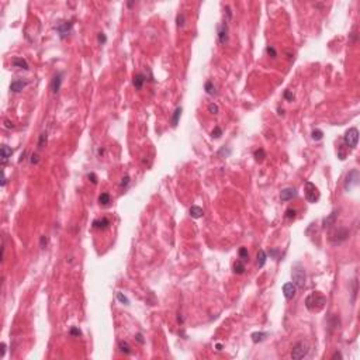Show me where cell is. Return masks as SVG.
<instances>
[{"label": "cell", "instance_id": "obj_51", "mask_svg": "<svg viewBox=\"0 0 360 360\" xmlns=\"http://www.w3.org/2000/svg\"><path fill=\"white\" fill-rule=\"evenodd\" d=\"M6 183H7V179H6V175L3 173V182H2V186L4 187V186H6Z\"/></svg>", "mask_w": 360, "mask_h": 360}, {"label": "cell", "instance_id": "obj_23", "mask_svg": "<svg viewBox=\"0 0 360 360\" xmlns=\"http://www.w3.org/2000/svg\"><path fill=\"white\" fill-rule=\"evenodd\" d=\"M245 272V262L242 260H236L234 263V273L235 274H242Z\"/></svg>", "mask_w": 360, "mask_h": 360}, {"label": "cell", "instance_id": "obj_42", "mask_svg": "<svg viewBox=\"0 0 360 360\" xmlns=\"http://www.w3.org/2000/svg\"><path fill=\"white\" fill-rule=\"evenodd\" d=\"M97 40H99V42H100V44H104L106 41H107V37H106V35L103 34V32H100V34L97 35Z\"/></svg>", "mask_w": 360, "mask_h": 360}, {"label": "cell", "instance_id": "obj_15", "mask_svg": "<svg viewBox=\"0 0 360 360\" xmlns=\"http://www.w3.org/2000/svg\"><path fill=\"white\" fill-rule=\"evenodd\" d=\"M0 153H2V163L6 165L7 160H9V158L13 155V149L10 146H7V145H2V150H0Z\"/></svg>", "mask_w": 360, "mask_h": 360}, {"label": "cell", "instance_id": "obj_38", "mask_svg": "<svg viewBox=\"0 0 360 360\" xmlns=\"http://www.w3.org/2000/svg\"><path fill=\"white\" fill-rule=\"evenodd\" d=\"M284 99L288 100V101H293V99H294V94H293L290 90H286V91H284Z\"/></svg>", "mask_w": 360, "mask_h": 360}, {"label": "cell", "instance_id": "obj_12", "mask_svg": "<svg viewBox=\"0 0 360 360\" xmlns=\"http://www.w3.org/2000/svg\"><path fill=\"white\" fill-rule=\"evenodd\" d=\"M218 40L222 45L228 42V26L227 23H222L221 26L218 27Z\"/></svg>", "mask_w": 360, "mask_h": 360}, {"label": "cell", "instance_id": "obj_4", "mask_svg": "<svg viewBox=\"0 0 360 360\" xmlns=\"http://www.w3.org/2000/svg\"><path fill=\"white\" fill-rule=\"evenodd\" d=\"M305 199L308 200V203L311 204H315L318 200L321 199V193L319 190L317 189V186L311 182H305Z\"/></svg>", "mask_w": 360, "mask_h": 360}, {"label": "cell", "instance_id": "obj_34", "mask_svg": "<svg viewBox=\"0 0 360 360\" xmlns=\"http://www.w3.org/2000/svg\"><path fill=\"white\" fill-rule=\"evenodd\" d=\"M221 135H222V130L219 127H215L213 130V132H211V136H213V138H219Z\"/></svg>", "mask_w": 360, "mask_h": 360}, {"label": "cell", "instance_id": "obj_26", "mask_svg": "<svg viewBox=\"0 0 360 360\" xmlns=\"http://www.w3.org/2000/svg\"><path fill=\"white\" fill-rule=\"evenodd\" d=\"M204 89H205V91H207V94H211V96L215 94V87H214V85H213L211 80H207V82H205Z\"/></svg>", "mask_w": 360, "mask_h": 360}, {"label": "cell", "instance_id": "obj_22", "mask_svg": "<svg viewBox=\"0 0 360 360\" xmlns=\"http://www.w3.org/2000/svg\"><path fill=\"white\" fill-rule=\"evenodd\" d=\"M256 258H258V262H256V263H258V267H263L264 263H266V260H267L266 252H264V250H259Z\"/></svg>", "mask_w": 360, "mask_h": 360}, {"label": "cell", "instance_id": "obj_5", "mask_svg": "<svg viewBox=\"0 0 360 360\" xmlns=\"http://www.w3.org/2000/svg\"><path fill=\"white\" fill-rule=\"evenodd\" d=\"M359 172H357L356 169L350 170V172L346 175V179H345V183H343V187H345L346 191H350L353 187H356L357 185H359Z\"/></svg>", "mask_w": 360, "mask_h": 360}, {"label": "cell", "instance_id": "obj_35", "mask_svg": "<svg viewBox=\"0 0 360 360\" xmlns=\"http://www.w3.org/2000/svg\"><path fill=\"white\" fill-rule=\"evenodd\" d=\"M128 185H130V176H124V177L121 179V182H120V187L125 189Z\"/></svg>", "mask_w": 360, "mask_h": 360}, {"label": "cell", "instance_id": "obj_45", "mask_svg": "<svg viewBox=\"0 0 360 360\" xmlns=\"http://www.w3.org/2000/svg\"><path fill=\"white\" fill-rule=\"evenodd\" d=\"M277 253H279L277 249H270V250H269V255L272 256V258H276V256H277Z\"/></svg>", "mask_w": 360, "mask_h": 360}, {"label": "cell", "instance_id": "obj_9", "mask_svg": "<svg viewBox=\"0 0 360 360\" xmlns=\"http://www.w3.org/2000/svg\"><path fill=\"white\" fill-rule=\"evenodd\" d=\"M295 293H297V287L294 283H286L283 286V294L287 300H293L295 297Z\"/></svg>", "mask_w": 360, "mask_h": 360}, {"label": "cell", "instance_id": "obj_21", "mask_svg": "<svg viewBox=\"0 0 360 360\" xmlns=\"http://www.w3.org/2000/svg\"><path fill=\"white\" fill-rule=\"evenodd\" d=\"M267 332H253L252 333V340L253 343H259V342H263L264 339L267 338Z\"/></svg>", "mask_w": 360, "mask_h": 360}, {"label": "cell", "instance_id": "obj_18", "mask_svg": "<svg viewBox=\"0 0 360 360\" xmlns=\"http://www.w3.org/2000/svg\"><path fill=\"white\" fill-rule=\"evenodd\" d=\"M189 213H190L191 218H201L203 215H204V210H203L201 207H199V205H191L190 210H189Z\"/></svg>", "mask_w": 360, "mask_h": 360}, {"label": "cell", "instance_id": "obj_31", "mask_svg": "<svg viewBox=\"0 0 360 360\" xmlns=\"http://www.w3.org/2000/svg\"><path fill=\"white\" fill-rule=\"evenodd\" d=\"M295 214H297V210H295V208H288V210L286 211V218H288V219L295 218Z\"/></svg>", "mask_w": 360, "mask_h": 360}, {"label": "cell", "instance_id": "obj_46", "mask_svg": "<svg viewBox=\"0 0 360 360\" xmlns=\"http://www.w3.org/2000/svg\"><path fill=\"white\" fill-rule=\"evenodd\" d=\"M4 125H6V128H14V124H13L12 121H9V120L4 121Z\"/></svg>", "mask_w": 360, "mask_h": 360}, {"label": "cell", "instance_id": "obj_39", "mask_svg": "<svg viewBox=\"0 0 360 360\" xmlns=\"http://www.w3.org/2000/svg\"><path fill=\"white\" fill-rule=\"evenodd\" d=\"M30 162H31L32 165H37L38 162H40V156H38V153H32V155H31V159H30Z\"/></svg>", "mask_w": 360, "mask_h": 360}, {"label": "cell", "instance_id": "obj_27", "mask_svg": "<svg viewBox=\"0 0 360 360\" xmlns=\"http://www.w3.org/2000/svg\"><path fill=\"white\" fill-rule=\"evenodd\" d=\"M99 203L101 205H107L108 203H110V194H108V193H101L99 196Z\"/></svg>", "mask_w": 360, "mask_h": 360}, {"label": "cell", "instance_id": "obj_2", "mask_svg": "<svg viewBox=\"0 0 360 360\" xmlns=\"http://www.w3.org/2000/svg\"><path fill=\"white\" fill-rule=\"evenodd\" d=\"M291 277H293V283L295 284V287L298 288H303L304 284H305V269L301 266L300 263L294 264L293 266V270H291Z\"/></svg>", "mask_w": 360, "mask_h": 360}, {"label": "cell", "instance_id": "obj_40", "mask_svg": "<svg viewBox=\"0 0 360 360\" xmlns=\"http://www.w3.org/2000/svg\"><path fill=\"white\" fill-rule=\"evenodd\" d=\"M87 177H89V180H90L93 185H97V176H96V173H89Z\"/></svg>", "mask_w": 360, "mask_h": 360}, {"label": "cell", "instance_id": "obj_37", "mask_svg": "<svg viewBox=\"0 0 360 360\" xmlns=\"http://www.w3.org/2000/svg\"><path fill=\"white\" fill-rule=\"evenodd\" d=\"M218 110H219L218 106L214 104V103H211V104L208 106V111H210L211 114H218Z\"/></svg>", "mask_w": 360, "mask_h": 360}, {"label": "cell", "instance_id": "obj_24", "mask_svg": "<svg viewBox=\"0 0 360 360\" xmlns=\"http://www.w3.org/2000/svg\"><path fill=\"white\" fill-rule=\"evenodd\" d=\"M253 156H255V159L258 162H263L264 158H266V152H264V149L259 148V149H256L255 152H253Z\"/></svg>", "mask_w": 360, "mask_h": 360}, {"label": "cell", "instance_id": "obj_36", "mask_svg": "<svg viewBox=\"0 0 360 360\" xmlns=\"http://www.w3.org/2000/svg\"><path fill=\"white\" fill-rule=\"evenodd\" d=\"M266 52H267V55H270L272 58H276V57H277V52H276L274 47H272V45L267 47V48H266Z\"/></svg>", "mask_w": 360, "mask_h": 360}, {"label": "cell", "instance_id": "obj_33", "mask_svg": "<svg viewBox=\"0 0 360 360\" xmlns=\"http://www.w3.org/2000/svg\"><path fill=\"white\" fill-rule=\"evenodd\" d=\"M176 23H177V27L185 26V14H183V13L177 14V17H176Z\"/></svg>", "mask_w": 360, "mask_h": 360}, {"label": "cell", "instance_id": "obj_10", "mask_svg": "<svg viewBox=\"0 0 360 360\" xmlns=\"http://www.w3.org/2000/svg\"><path fill=\"white\" fill-rule=\"evenodd\" d=\"M297 196V190L294 187H286L280 191V200L281 201H288Z\"/></svg>", "mask_w": 360, "mask_h": 360}, {"label": "cell", "instance_id": "obj_47", "mask_svg": "<svg viewBox=\"0 0 360 360\" xmlns=\"http://www.w3.org/2000/svg\"><path fill=\"white\" fill-rule=\"evenodd\" d=\"M135 338H136V340H138L139 343H144V336H142V333H136Z\"/></svg>", "mask_w": 360, "mask_h": 360}, {"label": "cell", "instance_id": "obj_32", "mask_svg": "<svg viewBox=\"0 0 360 360\" xmlns=\"http://www.w3.org/2000/svg\"><path fill=\"white\" fill-rule=\"evenodd\" d=\"M117 298H118L120 303L125 304V305H128V304H130V300H128V298L125 297V295L122 294V293H117Z\"/></svg>", "mask_w": 360, "mask_h": 360}, {"label": "cell", "instance_id": "obj_20", "mask_svg": "<svg viewBox=\"0 0 360 360\" xmlns=\"http://www.w3.org/2000/svg\"><path fill=\"white\" fill-rule=\"evenodd\" d=\"M182 111H183L182 107H176V110L173 111V116H172V127H177L179 120H180V116H182Z\"/></svg>", "mask_w": 360, "mask_h": 360}, {"label": "cell", "instance_id": "obj_14", "mask_svg": "<svg viewBox=\"0 0 360 360\" xmlns=\"http://www.w3.org/2000/svg\"><path fill=\"white\" fill-rule=\"evenodd\" d=\"M26 86H27V82H24V80H21V79H16L10 83V90L14 91V93H20Z\"/></svg>", "mask_w": 360, "mask_h": 360}, {"label": "cell", "instance_id": "obj_11", "mask_svg": "<svg viewBox=\"0 0 360 360\" xmlns=\"http://www.w3.org/2000/svg\"><path fill=\"white\" fill-rule=\"evenodd\" d=\"M62 77H63V72H58L54 76L51 82V90L52 93H58L61 90V85H62Z\"/></svg>", "mask_w": 360, "mask_h": 360}, {"label": "cell", "instance_id": "obj_8", "mask_svg": "<svg viewBox=\"0 0 360 360\" xmlns=\"http://www.w3.org/2000/svg\"><path fill=\"white\" fill-rule=\"evenodd\" d=\"M72 26H73L72 21H59V23L55 26V30L58 31V34H59L61 38H66V35H69V32H71Z\"/></svg>", "mask_w": 360, "mask_h": 360}, {"label": "cell", "instance_id": "obj_13", "mask_svg": "<svg viewBox=\"0 0 360 360\" xmlns=\"http://www.w3.org/2000/svg\"><path fill=\"white\" fill-rule=\"evenodd\" d=\"M336 218H338V211L333 210L328 217H326V218H323L322 227H323V228H329V227H332V225H335V222H336Z\"/></svg>", "mask_w": 360, "mask_h": 360}, {"label": "cell", "instance_id": "obj_30", "mask_svg": "<svg viewBox=\"0 0 360 360\" xmlns=\"http://www.w3.org/2000/svg\"><path fill=\"white\" fill-rule=\"evenodd\" d=\"M311 135H312V139H314V141H321V139L323 138V132L321 130H314Z\"/></svg>", "mask_w": 360, "mask_h": 360}, {"label": "cell", "instance_id": "obj_3", "mask_svg": "<svg viewBox=\"0 0 360 360\" xmlns=\"http://www.w3.org/2000/svg\"><path fill=\"white\" fill-rule=\"evenodd\" d=\"M357 141H359V131H357V128L354 127L349 128L345 132V135H343V144H345V146L353 149V148L357 146Z\"/></svg>", "mask_w": 360, "mask_h": 360}, {"label": "cell", "instance_id": "obj_25", "mask_svg": "<svg viewBox=\"0 0 360 360\" xmlns=\"http://www.w3.org/2000/svg\"><path fill=\"white\" fill-rule=\"evenodd\" d=\"M118 348L124 354H131V348H130V345H128L125 340H121V342L118 343Z\"/></svg>", "mask_w": 360, "mask_h": 360}, {"label": "cell", "instance_id": "obj_1", "mask_svg": "<svg viewBox=\"0 0 360 360\" xmlns=\"http://www.w3.org/2000/svg\"><path fill=\"white\" fill-rule=\"evenodd\" d=\"M326 304V298L319 291H314L305 298V307L309 311H321Z\"/></svg>", "mask_w": 360, "mask_h": 360}, {"label": "cell", "instance_id": "obj_50", "mask_svg": "<svg viewBox=\"0 0 360 360\" xmlns=\"http://www.w3.org/2000/svg\"><path fill=\"white\" fill-rule=\"evenodd\" d=\"M332 359H342V354H340L339 352H336V353H335L333 356H332Z\"/></svg>", "mask_w": 360, "mask_h": 360}, {"label": "cell", "instance_id": "obj_52", "mask_svg": "<svg viewBox=\"0 0 360 360\" xmlns=\"http://www.w3.org/2000/svg\"><path fill=\"white\" fill-rule=\"evenodd\" d=\"M134 6V2H128V7H132Z\"/></svg>", "mask_w": 360, "mask_h": 360}, {"label": "cell", "instance_id": "obj_29", "mask_svg": "<svg viewBox=\"0 0 360 360\" xmlns=\"http://www.w3.org/2000/svg\"><path fill=\"white\" fill-rule=\"evenodd\" d=\"M47 138H48V134L47 132H42L40 135V139H38V149H42L47 144Z\"/></svg>", "mask_w": 360, "mask_h": 360}, {"label": "cell", "instance_id": "obj_6", "mask_svg": "<svg viewBox=\"0 0 360 360\" xmlns=\"http://www.w3.org/2000/svg\"><path fill=\"white\" fill-rule=\"evenodd\" d=\"M308 350L309 349H308L307 342H303V340H301V342H298L294 345V348H293V350H291V357L295 360H300L308 354Z\"/></svg>", "mask_w": 360, "mask_h": 360}, {"label": "cell", "instance_id": "obj_41", "mask_svg": "<svg viewBox=\"0 0 360 360\" xmlns=\"http://www.w3.org/2000/svg\"><path fill=\"white\" fill-rule=\"evenodd\" d=\"M47 244H48V238H47L45 235L41 236V239H40V246H41V248H45Z\"/></svg>", "mask_w": 360, "mask_h": 360}, {"label": "cell", "instance_id": "obj_17", "mask_svg": "<svg viewBox=\"0 0 360 360\" xmlns=\"http://www.w3.org/2000/svg\"><path fill=\"white\" fill-rule=\"evenodd\" d=\"M12 63H13V66L14 68H20V69H24V71H28V63H27V61L24 59V58H14V59L12 61Z\"/></svg>", "mask_w": 360, "mask_h": 360}, {"label": "cell", "instance_id": "obj_19", "mask_svg": "<svg viewBox=\"0 0 360 360\" xmlns=\"http://www.w3.org/2000/svg\"><path fill=\"white\" fill-rule=\"evenodd\" d=\"M108 225H110V221L107 218H99L93 221V228H96V229H106V228H108Z\"/></svg>", "mask_w": 360, "mask_h": 360}, {"label": "cell", "instance_id": "obj_49", "mask_svg": "<svg viewBox=\"0 0 360 360\" xmlns=\"http://www.w3.org/2000/svg\"><path fill=\"white\" fill-rule=\"evenodd\" d=\"M6 343L4 342H2V357H4V353H6Z\"/></svg>", "mask_w": 360, "mask_h": 360}, {"label": "cell", "instance_id": "obj_53", "mask_svg": "<svg viewBox=\"0 0 360 360\" xmlns=\"http://www.w3.org/2000/svg\"><path fill=\"white\" fill-rule=\"evenodd\" d=\"M279 114H284V110H283V108H279Z\"/></svg>", "mask_w": 360, "mask_h": 360}, {"label": "cell", "instance_id": "obj_16", "mask_svg": "<svg viewBox=\"0 0 360 360\" xmlns=\"http://www.w3.org/2000/svg\"><path fill=\"white\" fill-rule=\"evenodd\" d=\"M145 80H146V76H145L144 73H136L135 76H134V80H132L134 87L138 89V90H139V89H142V86H144Z\"/></svg>", "mask_w": 360, "mask_h": 360}, {"label": "cell", "instance_id": "obj_43", "mask_svg": "<svg viewBox=\"0 0 360 360\" xmlns=\"http://www.w3.org/2000/svg\"><path fill=\"white\" fill-rule=\"evenodd\" d=\"M71 335H72V336H80V331L73 326V328L71 329Z\"/></svg>", "mask_w": 360, "mask_h": 360}, {"label": "cell", "instance_id": "obj_28", "mask_svg": "<svg viewBox=\"0 0 360 360\" xmlns=\"http://www.w3.org/2000/svg\"><path fill=\"white\" fill-rule=\"evenodd\" d=\"M239 259H241L242 262L249 260V252H248L246 248H241V249H239Z\"/></svg>", "mask_w": 360, "mask_h": 360}, {"label": "cell", "instance_id": "obj_7", "mask_svg": "<svg viewBox=\"0 0 360 360\" xmlns=\"http://www.w3.org/2000/svg\"><path fill=\"white\" fill-rule=\"evenodd\" d=\"M349 238V229H346V228H339V229H336L333 234L331 235V242L333 245L336 244H342V242H345L346 239Z\"/></svg>", "mask_w": 360, "mask_h": 360}, {"label": "cell", "instance_id": "obj_44", "mask_svg": "<svg viewBox=\"0 0 360 360\" xmlns=\"http://www.w3.org/2000/svg\"><path fill=\"white\" fill-rule=\"evenodd\" d=\"M224 153H225V156L231 155V149H227V150H225V148H222V149H221V150H219V152H218V155L221 156V155H224Z\"/></svg>", "mask_w": 360, "mask_h": 360}, {"label": "cell", "instance_id": "obj_48", "mask_svg": "<svg viewBox=\"0 0 360 360\" xmlns=\"http://www.w3.org/2000/svg\"><path fill=\"white\" fill-rule=\"evenodd\" d=\"M345 156H346V153L343 152V149H342V145L339 146V158L340 159H345Z\"/></svg>", "mask_w": 360, "mask_h": 360}]
</instances>
